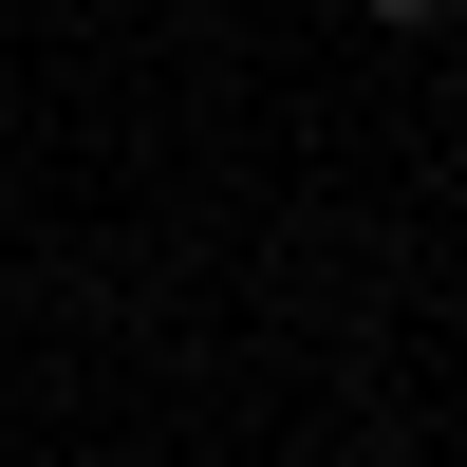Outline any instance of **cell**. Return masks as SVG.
I'll use <instances>...</instances> for the list:
<instances>
[{
  "label": "cell",
  "instance_id": "7a4b0ae2",
  "mask_svg": "<svg viewBox=\"0 0 467 467\" xmlns=\"http://www.w3.org/2000/svg\"><path fill=\"white\" fill-rule=\"evenodd\" d=\"M19 467H57V449H19Z\"/></svg>",
  "mask_w": 467,
  "mask_h": 467
},
{
  "label": "cell",
  "instance_id": "6da1fadb",
  "mask_svg": "<svg viewBox=\"0 0 467 467\" xmlns=\"http://www.w3.org/2000/svg\"><path fill=\"white\" fill-rule=\"evenodd\" d=\"M356 19H393V37H449V19H467V0H356Z\"/></svg>",
  "mask_w": 467,
  "mask_h": 467
}]
</instances>
